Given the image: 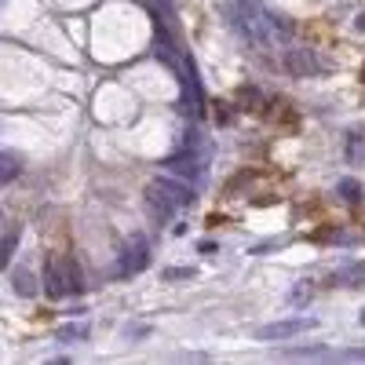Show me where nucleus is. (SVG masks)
Wrapping results in <instances>:
<instances>
[{"label":"nucleus","mask_w":365,"mask_h":365,"mask_svg":"<svg viewBox=\"0 0 365 365\" xmlns=\"http://www.w3.org/2000/svg\"><path fill=\"white\" fill-rule=\"evenodd\" d=\"M270 172H263V168H245V172H237L230 182H227V190H223V197H249L252 205H270V201H278L282 194L270 187Z\"/></svg>","instance_id":"obj_1"},{"label":"nucleus","mask_w":365,"mask_h":365,"mask_svg":"<svg viewBox=\"0 0 365 365\" xmlns=\"http://www.w3.org/2000/svg\"><path fill=\"white\" fill-rule=\"evenodd\" d=\"M361 84H365V70H361Z\"/></svg>","instance_id":"obj_2"}]
</instances>
